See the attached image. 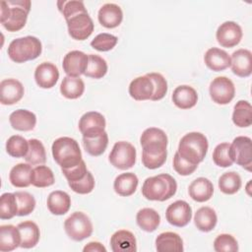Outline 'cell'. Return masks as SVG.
Returning a JSON list of instances; mask_svg holds the SVG:
<instances>
[{
  "mask_svg": "<svg viewBox=\"0 0 252 252\" xmlns=\"http://www.w3.org/2000/svg\"><path fill=\"white\" fill-rule=\"evenodd\" d=\"M30 10L29 0L2 1L0 22L8 32H18L25 27Z\"/></svg>",
  "mask_w": 252,
  "mask_h": 252,
  "instance_id": "1",
  "label": "cell"
},
{
  "mask_svg": "<svg viewBox=\"0 0 252 252\" xmlns=\"http://www.w3.org/2000/svg\"><path fill=\"white\" fill-rule=\"evenodd\" d=\"M176 190L175 179L167 173L148 177L142 186L143 196L150 201H166L174 196Z\"/></svg>",
  "mask_w": 252,
  "mask_h": 252,
  "instance_id": "2",
  "label": "cell"
},
{
  "mask_svg": "<svg viewBox=\"0 0 252 252\" xmlns=\"http://www.w3.org/2000/svg\"><path fill=\"white\" fill-rule=\"evenodd\" d=\"M208 148V140L204 134L200 132H190L181 138L177 153L184 159L198 165L205 158Z\"/></svg>",
  "mask_w": 252,
  "mask_h": 252,
  "instance_id": "3",
  "label": "cell"
},
{
  "mask_svg": "<svg viewBox=\"0 0 252 252\" xmlns=\"http://www.w3.org/2000/svg\"><path fill=\"white\" fill-rule=\"evenodd\" d=\"M52 156L61 168H71L82 160L80 146L70 137H60L52 144Z\"/></svg>",
  "mask_w": 252,
  "mask_h": 252,
  "instance_id": "4",
  "label": "cell"
},
{
  "mask_svg": "<svg viewBox=\"0 0 252 252\" xmlns=\"http://www.w3.org/2000/svg\"><path fill=\"white\" fill-rule=\"evenodd\" d=\"M42 51L40 40L32 35L18 37L8 46V55L16 63H24L37 58Z\"/></svg>",
  "mask_w": 252,
  "mask_h": 252,
  "instance_id": "5",
  "label": "cell"
},
{
  "mask_svg": "<svg viewBox=\"0 0 252 252\" xmlns=\"http://www.w3.org/2000/svg\"><path fill=\"white\" fill-rule=\"evenodd\" d=\"M66 234L75 241H82L93 233V223L83 212H75L64 221Z\"/></svg>",
  "mask_w": 252,
  "mask_h": 252,
  "instance_id": "6",
  "label": "cell"
},
{
  "mask_svg": "<svg viewBox=\"0 0 252 252\" xmlns=\"http://www.w3.org/2000/svg\"><path fill=\"white\" fill-rule=\"evenodd\" d=\"M68 32L76 40L87 39L94 32V22L87 9L79 11L66 19Z\"/></svg>",
  "mask_w": 252,
  "mask_h": 252,
  "instance_id": "7",
  "label": "cell"
},
{
  "mask_svg": "<svg viewBox=\"0 0 252 252\" xmlns=\"http://www.w3.org/2000/svg\"><path fill=\"white\" fill-rule=\"evenodd\" d=\"M136 155V149L131 143L119 141L114 144L108 159L114 167L126 170L133 167L135 164Z\"/></svg>",
  "mask_w": 252,
  "mask_h": 252,
  "instance_id": "8",
  "label": "cell"
},
{
  "mask_svg": "<svg viewBox=\"0 0 252 252\" xmlns=\"http://www.w3.org/2000/svg\"><path fill=\"white\" fill-rule=\"evenodd\" d=\"M229 155L233 162L250 171L252 166V142L247 136H238L229 146Z\"/></svg>",
  "mask_w": 252,
  "mask_h": 252,
  "instance_id": "9",
  "label": "cell"
},
{
  "mask_svg": "<svg viewBox=\"0 0 252 252\" xmlns=\"http://www.w3.org/2000/svg\"><path fill=\"white\" fill-rule=\"evenodd\" d=\"M167 136L163 130L156 127L147 128L141 135L140 143L143 152L151 154H159L166 151Z\"/></svg>",
  "mask_w": 252,
  "mask_h": 252,
  "instance_id": "10",
  "label": "cell"
},
{
  "mask_svg": "<svg viewBox=\"0 0 252 252\" xmlns=\"http://www.w3.org/2000/svg\"><path fill=\"white\" fill-rule=\"evenodd\" d=\"M209 92L214 102L218 104H227L234 97L235 88L230 79L220 76L211 82Z\"/></svg>",
  "mask_w": 252,
  "mask_h": 252,
  "instance_id": "11",
  "label": "cell"
},
{
  "mask_svg": "<svg viewBox=\"0 0 252 252\" xmlns=\"http://www.w3.org/2000/svg\"><path fill=\"white\" fill-rule=\"evenodd\" d=\"M105 124V118L101 113L89 111L80 118L79 129L84 138H94L104 132Z\"/></svg>",
  "mask_w": 252,
  "mask_h": 252,
  "instance_id": "12",
  "label": "cell"
},
{
  "mask_svg": "<svg viewBox=\"0 0 252 252\" xmlns=\"http://www.w3.org/2000/svg\"><path fill=\"white\" fill-rule=\"evenodd\" d=\"M165 218L170 224L183 227L187 225L192 219V209L187 202L178 200L167 207Z\"/></svg>",
  "mask_w": 252,
  "mask_h": 252,
  "instance_id": "13",
  "label": "cell"
},
{
  "mask_svg": "<svg viewBox=\"0 0 252 252\" xmlns=\"http://www.w3.org/2000/svg\"><path fill=\"white\" fill-rule=\"evenodd\" d=\"M241 27L232 21L222 23L217 30L216 37L222 47H233L237 45L242 38Z\"/></svg>",
  "mask_w": 252,
  "mask_h": 252,
  "instance_id": "14",
  "label": "cell"
},
{
  "mask_svg": "<svg viewBox=\"0 0 252 252\" xmlns=\"http://www.w3.org/2000/svg\"><path fill=\"white\" fill-rule=\"evenodd\" d=\"M88 62L89 56L86 53L80 50H72L64 56L62 67L67 76L79 77L85 74Z\"/></svg>",
  "mask_w": 252,
  "mask_h": 252,
  "instance_id": "15",
  "label": "cell"
},
{
  "mask_svg": "<svg viewBox=\"0 0 252 252\" xmlns=\"http://www.w3.org/2000/svg\"><path fill=\"white\" fill-rule=\"evenodd\" d=\"M24 93V86L16 79H5L0 83V101L4 105L17 103L22 99Z\"/></svg>",
  "mask_w": 252,
  "mask_h": 252,
  "instance_id": "16",
  "label": "cell"
},
{
  "mask_svg": "<svg viewBox=\"0 0 252 252\" xmlns=\"http://www.w3.org/2000/svg\"><path fill=\"white\" fill-rule=\"evenodd\" d=\"M230 67L233 74L246 78L252 73V53L248 49H238L231 54Z\"/></svg>",
  "mask_w": 252,
  "mask_h": 252,
  "instance_id": "17",
  "label": "cell"
},
{
  "mask_svg": "<svg viewBox=\"0 0 252 252\" xmlns=\"http://www.w3.org/2000/svg\"><path fill=\"white\" fill-rule=\"evenodd\" d=\"M58 79V68L50 62L40 63L34 71L35 83L41 89H51L56 85Z\"/></svg>",
  "mask_w": 252,
  "mask_h": 252,
  "instance_id": "18",
  "label": "cell"
},
{
  "mask_svg": "<svg viewBox=\"0 0 252 252\" xmlns=\"http://www.w3.org/2000/svg\"><path fill=\"white\" fill-rule=\"evenodd\" d=\"M98 22L106 29H114L118 27L123 20V12L121 8L114 3H106L100 7L97 15Z\"/></svg>",
  "mask_w": 252,
  "mask_h": 252,
  "instance_id": "19",
  "label": "cell"
},
{
  "mask_svg": "<svg viewBox=\"0 0 252 252\" xmlns=\"http://www.w3.org/2000/svg\"><path fill=\"white\" fill-rule=\"evenodd\" d=\"M154 92V84L147 75L137 77L129 85V94L135 100L151 99Z\"/></svg>",
  "mask_w": 252,
  "mask_h": 252,
  "instance_id": "20",
  "label": "cell"
},
{
  "mask_svg": "<svg viewBox=\"0 0 252 252\" xmlns=\"http://www.w3.org/2000/svg\"><path fill=\"white\" fill-rule=\"evenodd\" d=\"M110 246L114 252H135L137 243L134 234L126 229L117 230L110 237Z\"/></svg>",
  "mask_w": 252,
  "mask_h": 252,
  "instance_id": "21",
  "label": "cell"
},
{
  "mask_svg": "<svg viewBox=\"0 0 252 252\" xmlns=\"http://www.w3.org/2000/svg\"><path fill=\"white\" fill-rule=\"evenodd\" d=\"M207 67L215 72L223 71L230 66V56L228 53L218 47L209 48L204 56Z\"/></svg>",
  "mask_w": 252,
  "mask_h": 252,
  "instance_id": "22",
  "label": "cell"
},
{
  "mask_svg": "<svg viewBox=\"0 0 252 252\" xmlns=\"http://www.w3.org/2000/svg\"><path fill=\"white\" fill-rule=\"evenodd\" d=\"M188 193L194 201L203 203L213 197L214 185L208 178L198 177L189 185Z\"/></svg>",
  "mask_w": 252,
  "mask_h": 252,
  "instance_id": "23",
  "label": "cell"
},
{
  "mask_svg": "<svg viewBox=\"0 0 252 252\" xmlns=\"http://www.w3.org/2000/svg\"><path fill=\"white\" fill-rule=\"evenodd\" d=\"M173 103L181 109H189L196 105L198 94L195 89L187 85H181L175 88L172 93Z\"/></svg>",
  "mask_w": 252,
  "mask_h": 252,
  "instance_id": "24",
  "label": "cell"
},
{
  "mask_svg": "<svg viewBox=\"0 0 252 252\" xmlns=\"http://www.w3.org/2000/svg\"><path fill=\"white\" fill-rule=\"evenodd\" d=\"M21 245V233L18 226L3 224L0 226V250L9 252Z\"/></svg>",
  "mask_w": 252,
  "mask_h": 252,
  "instance_id": "25",
  "label": "cell"
},
{
  "mask_svg": "<svg viewBox=\"0 0 252 252\" xmlns=\"http://www.w3.org/2000/svg\"><path fill=\"white\" fill-rule=\"evenodd\" d=\"M11 126L18 131H31L36 124V116L27 109H17L9 116Z\"/></svg>",
  "mask_w": 252,
  "mask_h": 252,
  "instance_id": "26",
  "label": "cell"
},
{
  "mask_svg": "<svg viewBox=\"0 0 252 252\" xmlns=\"http://www.w3.org/2000/svg\"><path fill=\"white\" fill-rule=\"evenodd\" d=\"M156 249L158 252H182L184 249L183 240L175 232H162L156 238Z\"/></svg>",
  "mask_w": 252,
  "mask_h": 252,
  "instance_id": "27",
  "label": "cell"
},
{
  "mask_svg": "<svg viewBox=\"0 0 252 252\" xmlns=\"http://www.w3.org/2000/svg\"><path fill=\"white\" fill-rule=\"evenodd\" d=\"M46 204L51 214L62 216L69 211L71 207V198L66 192L56 190L48 195Z\"/></svg>",
  "mask_w": 252,
  "mask_h": 252,
  "instance_id": "28",
  "label": "cell"
},
{
  "mask_svg": "<svg viewBox=\"0 0 252 252\" xmlns=\"http://www.w3.org/2000/svg\"><path fill=\"white\" fill-rule=\"evenodd\" d=\"M18 228L21 233V245L22 248L34 247L40 236V231L37 224L32 220H26L18 224Z\"/></svg>",
  "mask_w": 252,
  "mask_h": 252,
  "instance_id": "29",
  "label": "cell"
},
{
  "mask_svg": "<svg viewBox=\"0 0 252 252\" xmlns=\"http://www.w3.org/2000/svg\"><path fill=\"white\" fill-rule=\"evenodd\" d=\"M32 168L30 163H18L12 167L9 179L13 186L17 188L28 187L32 184Z\"/></svg>",
  "mask_w": 252,
  "mask_h": 252,
  "instance_id": "30",
  "label": "cell"
},
{
  "mask_svg": "<svg viewBox=\"0 0 252 252\" xmlns=\"http://www.w3.org/2000/svg\"><path fill=\"white\" fill-rule=\"evenodd\" d=\"M138 177L133 172H125L119 174L113 183L114 191L123 197L131 196L135 193L138 187Z\"/></svg>",
  "mask_w": 252,
  "mask_h": 252,
  "instance_id": "31",
  "label": "cell"
},
{
  "mask_svg": "<svg viewBox=\"0 0 252 252\" xmlns=\"http://www.w3.org/2000/svg\"><path fill=\"white\" fill-rule=\"evenodd\" d=\"M218 217L214 209L210 207H202L197 210L194 217V222L196 227L203 231L209 232L213 230L217 224Z\"/></svg>",
  "mask_w": 252,
  "mask_h": 252,
  "instance_id": "32",
  "label": "cell"
},
{
  "mask_svg": "<svg viewBox=\"0 0 252 252\" xmlns=\"http://www.w3.org/2000/svg\"><path fill=\"white\" fill-rule=\"evenodd\" d=\"M84 91L85 84L80 77L66 76L63 78L60 85V93L69 99L79 98L84 94Z\"/></svg>",
  "mask_w": 252,
  "mask_h": 252,
  "instance_id": "33",
  "label": "cell"
},
{
  "mask_svg": "<svg viewBox=\"0 0 252 252\" xmlns=\"http://www.w3.org/2000/svg\"><path fill=\"white\" fill-rule=\"evenodd\" d=\"M136 221L141 229L147 232H153L158 228L160 222V217L156 210L143 208L137 213Z\"/></svg>",
  "mask_w": 252,
  "mask_h": 252,
  "instance_id": "34",
  "label": "cell"
},
{
  "mask_svg": "<svg viewBox=\"0 0 252 252\" xmlns=\"http://www.w3.org/2000/svg\"><path fill=\"white\" fill-rule=\"evenodd\" d=\"M233 123L240 128L249 127L252 123V107L247 100H238L233 108Z\"/></svg>",
  "mask_w": 252,
  "mask_h": 252,
  "instance_id": "35",
  "label": "cell"
},
{
  "mask_svg": "<svg viewBox=\"0 0 252 252\" xmlns=\"http://www.w3.org/2000/svg\"><path fill=\"white\" fill-rule=\"evenodd\" d=\"M83 145L88 154L93 157H98L102 155L108 145V135L104 131L100 135L94 138H84L83 137Z\"/></svg>",
  "mask_w": 252,
  "mask_h": 252,
  "instance_id": "36",
  "label": "cell"
},
{
  "mask_svg": "<svg viewBox=\"0 0 252 252\" xmlns=\"http://www.w3.org/2000/svg\"><path fill=\"white\" fill-rule=\"evenodd\" d=\"M55 181L52 170L46 165H37L32 168V185L37 188H45L51 186Z\"/></svg>",
  "mask_w": 252,
  "mask_h": 252,
  "instance_id": "37",
  "label": "cell"
},
{
  "mask_svg": "<svg viewBox=\"0 0 252 252\" xmlns=\"http://www.w3.org/2000/svg\"><path fill=\"white\" fill-rule=\"evenodd\" d=\"M220 190L227 195L235 194L241 188V177L235 171H229L223 173L219 178Z\"/></svg>",
  "mask_w": 252,
  "mask_h": 252,
  "instance_id": "38",
  "label": "cell"
},
{
  "mask_svg": "<svg viewBox=\"0 0 252 252\" xmlns=\"http://www.w3.org/2000/svg\"><path fill=\"white\" fill-rule=\"evenodd\" d=\"M29 148V141L20 135L11 136L6 142V151L13 158H25Z\"/></svg>",
  "mask_w": 252,
  "mask_h": 252,
  "instance_id": "39",
  "label": "cell"
},
{
  "mask_svg": "<svg viewBox=\"0 0 252 252\" xmlns=\"http://www.w3.org/2000/svg\"><path fill=\"white\" fill-rule=\"evenodd\" d=\"M89 62L88 67L85 72V76L94 78V79H100L107 73V63L106 61L95 54H89Z\"/></svg>",
  "mask_w": 252,
  "mask_h": 252,
  "instance_id": "40",
  "label": "cell"
},
{
  "mask_svg": "<svg viewBox=\"0 0 252 252\" xmlns=\"http://www.w3.org/2000/svg\"><path fill=\"white\" fill-rule=\"evenodd\" d=\"M29 152L25 157V159L31 165L42 164L46 160V154L43 144L37 139L29 140Z\"/></svg>",
  "mask_w": 252,
  "mask_h": 252,
  "instance_id": "41",
  "label": "cell"
},
{
  "mask_svg": "<svg viewBox=\"0 0 252 252\" xmlns=\"http://www.w3.org/2000/svg\"><path fill=\"white\" fill-rule=\"evenodd\" d=\"M18 204L15 193H4L0 198V219L10 220L17 216Z\"/></svg>",
  "mask_w": 252,
  "mask_h": 252,
  "instance_id": "42",
  "label": "cell"
},
{
  "mask_svg": "<svg viewBox=\"0 0 252 252\" xmlns=\"http://www.w3.org/2000/svg\"><path fill=\"white\" fill-rule=\"evenodd\" d=\"M15 196L18 204L17 216L24 217L30 215L35 208V199L32 194L26 191L15 192Z\"/></svg>",
  "mask_w": 252,
  "mask_h": 252,
  "instance_id": "43",
  "label": "cell"
},
{
  "mask_svg": "<svg viewBox=\"0 0 252 252\" xmlns=\"http://www.w3.org/2000/svg\"><path fill=\"white\" fill-rule=\"evenodd\" d=\"M229 146L230 144L228 143H220L215 148L213 152V160L218 166L228 167L232 165L233 161L230 158Z\"/></svg>",
  "mask_w": 252,
  "mask_h": 252,
  "instance_id": "44",
  "label": "cell"
},
{
  "mask_svg": "<svg viewBox=\"0 0 252 252\" xmlns=\"http://www.w3.org/2000/svg\"><path fill=\"white\" fill-rule=\"evenodd\" d=\"M117 41H118L117 36L111 33L102 32L97 34L91 41V45L93 48H94L97 51H108V50H111L116 45Z\"/></svg>",
  "mask_w": 252,
  "mask_h": 252,
  "instance_id": "45",
  "label": "cell"
},
{
  "mask_svg": "<svg viewBox=\"0 0 252 252\" xmlns=\"http://www.w3.org/2000/svg\"><path fill=\"white\" fill-rule=\"evenodd\" d=\"M214 249L218 252H235L238 250V243L231 234L222 233L216 237L214 241Z\"/></svg>",
  "mask_w": 252,
  "mask_h": 252,
  "instance_id": "46",
  "label": "cell"
},
{
  "mask_svg": "<svg viewBox=\"0 0 252 252\" xmlns=\"http://www.w3.org/2000/svg\"><path fill=\"white\" fill-rule=\"evenodd\" d=\"M146 75L152 80L155 87V92L151 100L156 101L163 98L167 93V82L164 77L159 73H149Z\"/></svg>",
  "mask_w": 252,
  "mask_h": 252,
  "instance_id": "47",
  "label": "cell"
},
{
  "mask_svg": "<svg viewBox=\"0 0 252 252\" xmlns=\"http://www.w3.org/2000/svg\"><path fill=\"white\" fill-rule=\"evenodd\" d=\"M69 187L78 194H89L94 188V178L93 174L88 171L86 176L78 181L68 182Z\"/></svg>",
  "mask_w": 252,
  "mask_h": 252,
  "instance_id": "48",
  "label": "cell"
},
{
  "mask_svg": "<svg viewBox=\"0 0 252 252\" xmlns=\"http://www.w3.org/2000/svg\"><path fill=\"white\" fill-rule=\"evenodd\" d=\"M167 152L159 154H151V153H142V162L145 167L149 169H156L160 167L166 160Z\"/></svg>",
  "mask_w": 252,
  "mask_h": 252,
  "instance_id": "49",
  "label": "cell"
},
{
  "mask_svg": "<svg viewBox=\"0 0 252 252\" xmlns=\"http://www.w3.org/2000/svg\"><path fill=\"white\" fill-rule=\"evenodd\" d=\"M197 167L198 165L193 164L188 160L184 159L177 152L175 153L173 158V168L178 174L182 176L190 175L197 169Z\"/></svg>",
  "mask_w": 252,
  "mask_h": 252,
  "instance_id": "50",
  "label": "cell"
},
{
  "mask_svg": "<svg viewBox=\"0 0 252 252\" xmlns=\"http://www.w3.org/2000/svg\"><path fill=\"white\" fill-rule=\"evenodd\" d=\"M61 170H62L64 176L66 177V179L68 180V182H74V181H78V180L84 178L86 176L87 172L89 171L87 169L86 163L83 159L76 166H73L71 168H61Z\"/></svg>",
  "mask_w": 252,
  "mask_h": 252,
  "instance_id": "51",
  "label": "cell"
},
{
  "mask_svg": "<svg viewBox=\"0 0 252 252\" xmlns=\"http://www.w3.org/2000/svg\"><path fill=\"white\" fill-rule=\"evenodd\" d=\"M83 251L84 252H105L106 251V248L99 242H96V241H92V242H89L84 248H83Z\"/></svg>",
  "mask_w": 252,
  "mask_h": 252,
  "instance_id": "52",
  "label": "cell"
}]
</instances>
